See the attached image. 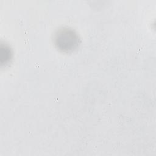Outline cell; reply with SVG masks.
<instances>
[{
	"label": "cell",
	"mask_w": 156,
	"mask_h": 156,
	"mask_svg": "<svg viewBox=\"0 0 156 156\" xmlns=\"http://www.w3.org/2000/svg\"><path fill=\"white\" fill-rule=\"evenodd\" d=\"M54 41L57 48L64 52L74 51L80 44L77 34L73 29L68 27L58 29L54 35Z\"/></svg>",
	"instance_id": "6da1fadb"
}]
</instances>
